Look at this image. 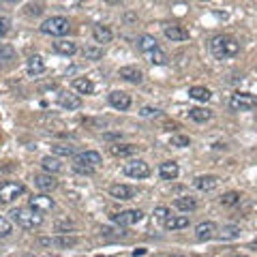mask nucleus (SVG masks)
<instances>
[{"label":"nucleus","instance_id":"f257e3e1","mask_svg":"<svg viewBox=\"0 0 257 257\" xmlns=\"http://www.w3.org/2000/svg\"><path fill=\"white\" fill-rule=\"evenodd\" d=\"M210 52L217 60H227V58H234L240 52V45H238V41L227 37V34H217L210 41Z\"/></svg>","mask_w":257,"mask_h":257},{"label":"nucleus","instance_id":"f03ea898","mask_svg":"<svg viewBox=\"0 0 257 257\" xmlns=\"http://www.w3.org/2000/svg\"><path fill=\"white\" fill-rule=\"evenodd\" d=\"M9 214H11L13 223H17L24 230H39L43 225V214L32 208H13Z\"/></svg>","mask_w":257,"mask_h":257},{"label":"nucleus","instance_id":"7ed1b4c3","mask_svg":"<svg viewBox=\"0 0 257 257\" xmlns=\"http://www.w3.org/2000/svg\"><path fill=\"white\" fill-rule=\"evenodd\" d=\"M69 30H71V24H69V19L62 15L47 17L41 24V32L49 34V37H64V34H69Z\"/></svg>","mask_w":257,"mask_h":257},{"label":"nucleus","instance_id":"20e7f679","mask_svg":"<svg viewBox=\"0 0 257 257\" xmlns=\"http://www.w3.org/2000/svg\"><path fill=\"white\" fill-rule=\"evenodd\" d=\"M230 107L234 112H251L257 107V97L249 95V92H236L230 97Z\"/></svg>","mask_w":257,"mask_h":257},{"label":"nucleus","instance_id":"39448f33","mask_svg":"<svg viewBox=\"0 0 257 257\" xmlns=\"http://www.w3.org/2000/svg\"><path fill=\"white\" fill-rule=\"evenodd\" d=\"M123 174L128 176V178H135V180H144V178L150 176V167H148L146 161L133 159V161H128L123 165Z\"/></svg>","mask_w":257,"mask_h":257},{"label":"nucleus","instance_id":"423d86ee","mask_svg":"<svg viewBox=\"0 0 257 257\" xmlns=\"http://www.w3.org/2000/svg\"><path fill=\"white\" fill-rule=\"evenodd\" d=\"M112 221L120 227H131V225H137L144 221V212L141 210H123V212L112 214Z\"/></svg>","mask_w":257,"mask_h":257},{"label":"nucleus","instance_id":"0eeeda50","mask_svg":"<svg viewBox=\"0 0 257 257\" xmlns=\"http://www.w3.org/2000/svg\"><path fill=\"white\" fill-rule=\"evenodd\" d=\"M24 184L21 182H4L0 184V204H11L19 195H24Z\"/></svg>","mask_w":257,"mask_h":257},{"label":"nucleus","instance_id":"6e6552de","mask_svg":"<svg viewBox=\"0 0 257 257\" xmlns=\"http://www.w3.org/2000/svg\"><path fill=\"white\" fill-rule=\"evenodd\" d=\"M73 163L84 165V167H90V169H97L103 163V159H101V154H99L97 150H86V152H80V154L73 156Z\"/></svg>","mask_w":257,"mask_h":257},{"label":"nucleus","instance_id":"1a4fd4ad","mask_svg":"<svg viewBox=\"0 0 257 257\" xmlns=\"http://www.w3.org/2000/svg\"><path fill=\"white\" fill-rule=\"evenodd\" d=\"M54 199L52 197H47L45 193H41V195H32L30 199H28V208H32V210H37L41 214H45L49 210H54Z\"/></svg>","mask_w":257,"mask_h":257},{"label":"nucleus","instance_id":"9d476101","mask_svg":"<svg viewBox=\"0 0 257 257\" xmlns=\"http://www.w3.org/2000/svg\"><path fill=\"white\" fill-rule=\"evenodd\" d=\"M107 101H110V105L114 107V110H118V112H127L128 107H131V97H128L127 92H123V90H114V92H110Z\"/></svg>","mask_w":257,"mask_h":257},{"label":"nucleus","instance_id":"9b49d317","mask_svg":"<svg viewBox=\"0 0 257 257\" xmlns=\"http://www.w3.org/2000/svg\"><path fill=\"white\" fill-rule=\"evenodd\" d=\"M163 34H165V39L174 41V43H180V41H189V30L180 24H167L163 28Z\"/></svg>","mask_w":257,"mask_h":257},{"label":"nucleus","instance_id":"f8f14e48","mask_svg":"<svg viewBox=\"0 0 257 257\" xmlns=\"http://www.w3.org/2000/svg\"><path fill=\"white\" fill-rule=\"evenodd\" d=\"M39 245L43 247H60V249H71L77 245L75 236H56V238H39Z\"/></svg>","mask_w":257,"mask_h":257},{"label":"nucleus","instance_id":"ddd939ff","mask_svg":"<svg viewBox=\"0 0 257 257\" xmlns=\"http://www.w3.org/2000/svg\"><path fill=\"white\" fill-rule=\"evenodd\" d=\"M217 232H219L217 223H212V221H204V223H199V225L195 227V238H197L199 242H206V240L217 238Z\"/></svg>","mask_w":257,"mask_h":257},{"label":"nucleus","instance_id":"4468645a","mask_svg":"<svg viewBox=\"0 0 257 257\" xmlns=\"http://www.w3.org/2000/svg\"><path fill=\"white\" fill-rule=\"evenodd\" d=\"M110 195L114 199H120V202H128V199H133L135 195H137V189L128 187V184H112Z\"/></svg>","mask_w":257,"mask_h":257},{"label":"nucleus","instance_id":"2eb2a0df","mask_svg":"<svg viewBox=\"0 0 257 257\" xmlns=\"http://www.w3.org/2000/svg\"><path fill=\"white\" fill-rule=\"evenodd\" d=\"M58 105L62 107V110L73 112V110H80L82 107V99L77 95H73V92H69V90H62L58 95Z\"/></svg>","mask_w":257,"mask_h":257},{"label":"nucleus","instance_id":"dca6fc26","mask_svg":"<svg viewBox=\"0 0 257 257\" xmlns=\"http://www.w3.org/2000/svg\"><path fill=\"white\" fill-rule=\"evenodd\" d=\"M34 187L43 193H49V191H54L56 187H58V180H56L52 174H37L34 176Z\"/></svg>","mask_w":257,"mask_h":257},{"label":"nucleus","instance_id":"f3484780","mask_svg":"<svg viewBox=\"0 0 257 257\" xmlns=\"http://www.w3.org/2000/svg\"><path fill=\"white\" fill-rule=\"evenodd\" d=\"M163 227H165L167 232H178V230H184V227H189V217H184V214H178V217H169L163 221Z\"/></svg>","mask_w":257,"mask_h":257},{"label":"nucleus","instance_id":"a211bd4d","mask_svg":"<svg viewBox=\"0 0 257 257\" xmlns=\"http://www.w3.org/2000/svg\"><path fill=\"white\" fill-rule=\"evenodd\" d=\"M217 184H219V178L212 176V174L197 176L195 180H193V187H195L197 191H212V189H217Z\"/></svg>","mask_w":257,"mask_h":257},{"label":"nucleus","instance_id":"6ab92c4d","mask_svg":"<svg viewBox=\"0 0 257 257\" xmlns=\"http://www.w3.org/2000/svg\"><path fill=\"white\" fill-rule=\"evenodd\" d=\"M118 75L128 84H141L144 82V73H141L137 67H123L118 71Z\"/></svg>","mask_w":257,"mask_h":257},{"label":"nucleus","instance_id":"aec40b11","mask_svg":"<svg viewBox=\"0 0 257 257\" xmlns=\"http://www.w3.org/2000/svg\"><path fill=\"white\" fill-rule=\"evenodd\" d=\"M178 174H180V167H178V163H174V161H165L159 165V176L163 180H176Z\"/></svg>","mask_w":257,"mask_h":257},{"label":"nucleus","instance_id":"412c9836","mask_svg":"<svg viewBox=\"0 0 257 257\" xmlns=\"http://www.w3.org/2000/svg\"><path fill=\"white\" fill-rule=\"evenodd\" d=\"M41 167L45 169V174L56 176V174H60V171H62V163H60L58 156H43V159H41Z\"/></svg>","mask_w":257,"mask_h":257},{"label":"nucleus","instance_id":"4be33fe9","mask_svg":"<svg viewBox=\"0 0 257 257\" xmlns=\"http://www.w3.org/2000/svg\"><path fill=\"white\" fill-rule=\"evenodd\" d=\"M26 71H28V75L30 77H37V75H41L43 71H45V62H43L41 56H30L28 62H26Z\"/></svg>","mask_w":257,"mask_h":257},{"label":"nucleus","instance_id":"5701e85b","mask_svg":"<svg viewBox=\"0 0 257 257\" xmlns=\"http://www.w3.org/2000/svg\"><path fill=\"white\" fill-rule=\"evenodd\" d=\"M71 86H73V90L77 95H92V92H95V84H92L88 77H75Z\"/></svg>","mask_w":257,"mask_h":257},{"label":"nucleus","instance_id":"b1692460","mask_svg":"<svg viewBox=\"0 0 257 257\" xmlns=\"http://www.w3.org/2000/svg\"><path fill=\"white\" fill-rule=\"evenodd\" d=\"M92 37H95L97 43H110L112 37H114V32H112V28H110V26L97 24L95 28H92Z\"/></svg>","mask_w":257,"mask_h":257},{"label":"nucleus","instance_id":"393cba45","mask_svg":"<svg viewBox=\"0 0 257 257\" xmlns=\"http://www.w3.org/2000/svg\"><path fill=\"white\" fill-rule=\"evenodd\" d=\"M174 208L182 210V212H191L197 208V199L191 197V195H182V197H176L174 199Z\"/></svg>","mask_w":257,"mask_h":257},{"label":"nucleus","instance_id":"a878e982","mask_svg":"<svg viewBox=\"0 0 257 257\" xmlns=\"http://www.w3.org/2000/svg\"><path fill=\"white\" fill-rule=\"evenodd\" d=\"M110 152L114 154V156H133L135 152H137V146L135 144H114V146H110Z\"/></svg>","mask_w":257,"mask_h":257},{"label":"nucleus","instance_id":"bb28decb","mask_svg":"<svg viewBox=\"0 0 257 257\" xmlns=\"http://www.w3.org/2000/svg\"><path fill=\"white\" fill-rule=\"evenodd\" d=\"M156 47H159V43H156V39L152 37V34H141V37L137 39V49H139V52L150 54Z\"/></svg>","mask_w":257,"mask_h":257},{"label":"nucleus","instance_id":"cd10ccee","mask_svg":"<svg viewBox=\"0 0 257 257\" xmlns=\"http://www.w3.org/2000/svg\"><path fill=\"white\" fill-rule=\"evenodd\" d=\"M54 52H58V54H62V56H73V54L77 52V45H75L73 41L60 39V41L54 43Z\"/></svg>","mask_w":257,"mask_h":257},{"label":"nucleus","instance_id":"c85d7f7f","mask_svg":"<svg viewBox=\"0 0 257 257\" xmlns=\"http://www.w3.org/2000/svg\"><path fill=\"white\" fill-rule=\"evenodd\" d=\"M189 118L195 120V123H208L212 118V112L206 110V107H191L189 110Z\"/></svg>","mask_w":257,"mask_h":257},{"label":"nucleus","instance_id":"c756f323","mask_svg":"<svg viewBox=\"0 0 257 257\" xmlns=\"http://www.w3.org/2000/svg\"><path fill=\"white\" fill-rule=\"evenodd\" d=\"M189 97L195 99V101H208V99L212 97V92L208 88H204V86H193V88L189 90Z\"/></svg>","mask_w":257,"mask_h":257},{"label":"nucleus","instance_id":"7c9ffc66","mask_svg":"<svg viewBox=\"0 0 257 257\" xmlns=\"http://www.w3.org/2000/svg\"><path fill=\"white\" fill-rule=\"evenodd\" d=\"M82 54H84L86 60H101L103 58V47L101 45H86L82 49Z\"/></svg>","mask_w":257,"mask_h":257},{"label":"nucleus","instance_id":"2f4dec72","mask_svg":"<svg viewBox=\"0 0 257 257\" xmlns=\"http://www.w3.org/2000/svg\"><path fill=\"white\" fill-rule=\"evenodd\" d=\"M240 236V227L238 225H225L221 232H217V238L219 240H234Z\"/></svg>","mask_w":257,"mask_h":257},{"label":"nucleus","instance_id":"473e14b6","mask_svg":"<svg viewBox=\"0 0 257 257\" xmlns=\"http://www.w3.org/2000/svg\"><path fill=\"white\" fill-rule=\"evenodd\" d=\"M15 60V49L9 43H0V62H11Z\"/></svg>","mask_w":257,"mask_h":257},{"label":"nucleus","instance_id":"72a5a7b5","mask_svg":"<svg viewBox=\"0 0 257 257\" xmlns=\"http://www.w3.org/2000/svg\"><path fill=\"white\" fill-rule=\"evenodd\" d=\"M148 56V60L150 62H152V64H159V67H161V64H167V54L165 52H161V49L159 47H156V49H152V52H150V54H146Z\"/></svg>","mask_w":257,"mask_h":257},{"label":"nucleus","instance_id":"f704fd0d","mask_svg":"<svg viewBox=\"0 0 257 257\" xmlns=\"http://www.w3.org/2000/svg\"><path fill=\"white\" fill-rule=\"evenodd\" d=\"M52 152L56 156H75V148L69 146V144H54L52 146Z\"/></svg>","mask_w":257,"mask_h":257},{"label":"nucleus","instance_id":"c9c22d12","mask_svg":"<svg viewBox=\"0 0 257 257\" xmlns=\"http://www.w3.org/2000/svg\"><path fill=\"white\" fill-rule=\"evenodd\" d=\"M240 199H242L240 193L230 191V193H223V197H221V204H223V206H236V204H240Z\"/></svg>","mask_w":257,"mask_h":257},{"label":"nucleus","instance_id":"e433bc0d","mask_svg":"<svg viewBox=\"0 0 257 257\" xmlns=\"http://www.w3.org/2000/svg\"><path fill=\"white\" fill-rule=\"evenodd\" d=\"M13 234V223L6 217H0V238H9Z\"/></svg>","mask_w":257,"mask_h":257},{"label":"nucleus","instance_id":"4c0bfd02","mask_svg":"<svg viewBox=\"0 0 257 257\" xmlns=\"http://www.w3.org/2000/svg\"><path fill=\"white\" fill-rule=\"evenodd\" d=\"M189 144H191V139L187 135H174L171 137V146H176V148H187Z\"/></svg>","mask_w":257,"mask_h":257},{"label":"nucleus","instance_id":"58836bf2","mask_svg":"<svg viewBox=\"0 0 257 257\" xmlns=\"http://www.w3.org/2000/svg\"><path fill=\"white\" fill-rule=\"evenodd\" d=\"M167 217H169V208H167V206H159V208H154V219L156 221H161V223H163Z\"/></svg>","mask_w":257,"mask_h":257},{"label":"nucleus","instance_id":"ea45409f","mask_svg":"<svg viewBox=\"0 0 257 257\" xmlns=\"http://www.w3.org/2000/svg\"><path fill=\"white\" fill-rule=\"evenodd\" d=\"M41 13H43V6L41 4H26V15H34V17H37V15H41Z\"/></svg>","mask_w":257,"mask_h":257},{"label":"nucleus","instance_id":"a19ab883","mask_svg":"<svg viewBox=\"0 0 257 257\" xmlns=\"http://www.w3.org/2000/svg\"><path fill=\"white\" fill-rule=\"evenodd\" d=\"M11 30V19L9 17H0V39Z\"/></svg>","mask_w":257,"mask_h":257},{"label":"nucleus","instance_id":"79ce46f5","mask_svg":"<svg viewBox=\"0 0 257 257\" xmlns=\"http://www.w3.org/2000/svg\"><path fill=\"white\" fill-rule=\"evenodd\" d=\"M139 114H141V116H144V118H152V116H159L161 112L156 110V107H148V105H146V107H144V110H141Z\"/></svg>","mask_w":257,"mask_h":257},{"label":"nucleus","instance_id":"37998d69","mask_svg":"<svg viewBox=\"0 0 257 257\" xmlns=\"http://www.w3.org/2000/svg\"><path fill=\"white\" fill-rule=\"evenodd\" d=\"M73 171H77V174H84V176H92V174H95V169L84 167V165H77V163H73Z\"/></svg>","mask_w":257,"mask_h":257},{"label":"nucleus","instance_id":"c03bdc74","mask_svg":"<svg viewBox=\"0 0 257 257\" xmlns=\"http://www.w3.org/2000/svg\"><path fill=\"white\" fill-rule=\"evenodd\" d=\"M103 137H105V139H120L123 135H120V133H105Z\"/></svg>","mask_w":257,"mask_h":257},{"label":"nucleus","instance_id":"a18cd8bd","mask_svg":"<svg viewBox=\"0 0 257 257\" xmlns=\"http://www.w3.org/2000/svg\"><path fill=\"white\" fill-rule=\"evenodd\" d=\"M0 2H2V4H17L19 0H0Z\"/></svg>","mask_w":257,"mask_h":257},{"label":"nucleus","instance_id":"49530a36","mask_svg":"<svg viewBox=\"0 0 257 257\" xmlns=\"http://www.w3.org/2000/svg\"><path fill=\"white\" fill-rule=\"evenodd\" d=\"M105 2H110V4H116V2H118V0H105Z\"/></svg>","mask_w":257,"mask_h":257},{"label":"nucleus","instance_id":"de8ad7c7","mask_svg":"<svg viewBox=\"0 0 257 257\" xmlns=\"http://www.w3.org/2000/svg\"><path fill=\"white\" fill-rule=\"evenodd\" d=\"M230 257H247V255H230Z\"/></svg>","mask_w":257,"mask_h":257},{"label":"nucleus","instance_id":"09e8293b","mask_svg":"<svg viewBox=\"0 0 257 257\" xmlns=\"http://www.w3.org/2000/svg\"><path fill=\"white\" fill-rule=\"evenodd\" d=\"M21 257H34V255H21Z\"/></svg>","mask_w":257,"mask_h":257},{"label":"nucleus","instance_id":"8fccbe9b","mask_svg":"<svg viewBox=\"0 0 257 257\" xmlns=\"http://www.w3.org/2000/svg\"><path fill=\"white\" fill-rule=\"evenodd\" d=\"M171 257H182V255H171Z\"/></svg>","mask_w":257,"mask_h":257},{"label":"nucleus","instance_id":"3c124183","mask_svg":"<svg viewBox=\"0 0 257 257\" xmlns=\"http://www.w3.org/2000/svg\"><path fill=\"white\" fill-rule=\"evenodd\" d=\"M202 2H208V0H202Z\"/></svg>","mask_w":257,"mask_h":257}]
</instances>
